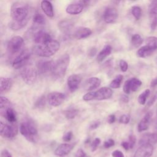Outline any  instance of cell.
Here are the masks:
<instances>
[{
	"mask_svg": "<svg viewBox=\"0 0 157 157\" xmlns=\"http://www.w3.org/2000/svg\"><path fill=\"white\" fill-rule=\"evenodd\" d=\"M59 43L57 40L52 39L45 43L36 44L33 50L39 56L49 57L55 54L59 49Z\"/></svg>",
	"mask_w": 157,
	"mask_h": 157,
	"instance_id": "cell-1",
	"label": "cell"
},
{
	"mask_svg": "<svg viewBox=\"0 0 157 157\" xmlns=\"http://www.w3.org/2000/svg\"><path fill=\"white\" fill-rule=\"evenodd\" d=\"M21 134L29 141L35 142L38 139V132L36 124L31 120H25L20 124Z\"/></svg>",
	"mask_w": 157,
	"mask_h": 157,
	"instance_id": "cell-2",
	"label": "cell"
},
{
	"mask_svg": "<svg viewBox=\"0 0 157 157\" xmlns=\"http://www.w3.org/2000/svg\"><path fill=\"white\" fill-rule=\"evenodd\" d=\"M70 62V56L66 53L61 55L56 61L54 62L53 70L52 72V76L56 78H60L64 76Z\"/></svg>",
	"mask_w": 157,
	"mask_h": 157,
	"instance_id": "cell-3",
	"label": "cell"
},
{
	"mask_svg": "<svg viewBox=\"0 0 157 157\" xmlns=\"http://www.w3.org/2000/svg\"><path fill=\"white\" fill-rule=\"evenodd\" d=\"M28 9L27 6L21 2H15L10 9V15L13 20L17 21H23L27 18Z\"/></svg>",
	"mask_w": 157,
	"mask_h": 157,
	"instance_id": "cell-4",
	"label": "cell"
},
{
	"mask_svg": "<svg viewBox=\"0 0 157 157\" xmlns=\"http://www.w3.org/2000/svg\"><path fill=\"white\" fill-rule=\"evenodd\" d=\"M23 80L28 85H31L35 82L37 76V70L31 66H24L20 72Z\"/></svg>",
	"mask_w": 157,
	"mask_h": 157,
	"instance_id": "cell-5",
	"label": "cell"
},
{
	"mask_svg": "<svg viewBox=\"0 0 157 157\" xmlns=\"http://www.w3.org/2000/svg\"><path fill=\"white\" fill-rule=\"evenodd\" d=\"M31 57V52L28 50H23L13 61L12 66L18 69L25 66Z\"/></svg>",
	"mask_w": 157,
	"mask_h": 157,
	"instance_id": "cell-6",
	"label": "cell"
},
{
	"mask_svg": "<svg viewBox=\"0 0 157 157\" xmlns=\"http://www.w3.org/2000/svg\"><path fill=\"white\" fill-rule=\"evenodd\" d=\"M0 134L4 138L11 139L15 137L18 134V128L14 124H7L1 121Z\"/></svg>",
	"mask_w": 157,
	"mask_h": 157,
	"instance_id": "cell-7",
	"label": "cell"
},
{
	"mask_svg": "<svg viewBox=\"0 0 157 157\" xmlns=\"http://www.w3.org/2000/svg\"><path fill=\"white\" fill-rule=\"evenodd\" d=\"M23 39L19 36L13 37L8 42L7 50L11 54H15L20 51L23 44Z\"/></svg>",
	"mask_w": 157,
	"mask_h": 157,
	"instance_id": "cell-8",
	"label": "cell"
},
{
	"mask_svg": "<svg viewBox=\"0 0 157 157\" xmlns=\"http://www.w3.org/2000/svg\"><path fill=\"white\" fill-rule=\"evenodd\" d=\"M142 85L140 80L137 78H131L127 80L123 85V91L126 94H129L131 92L136 91Z\"/></svg>",
	"mask_w": 157,
	"mask_h": 157,
	"instance_id": "cell-9",
	"label": "cell"
},
{
	"mask_svg": "<svg viewBox=\"0 0 157 157\" xmlns=\"http://www.w3.org/2000/svg\"><path fill=\"white\" fill-rule=\"evenodd\" d=\"M47 101L48 104L53 107L60 105L65 100L66 96L64 94L60 92H52L47 96Z\"/></svg>",
	"mask_w": 157,
	"mask_h": 157,
	"instance_id": "cell-10",
	"label": "cell"
},
{
	"mask_svg": "<svg viewBox=\"0 0 157 157\" xmlns=\"http://www.w3.org/2000/svg\"><path fill=\"white\" fill-rule=\"evenodd\" d=\"M153 146L151 144H144L136 150L133 157H151L153 153Z\"/></svg>",
	"mask_w": 157,
	"mask_h": 157,
	"instance_id": "cell-11",
	"label": "cell"
},
{
	"mask_svg": "<svg viewBox=\"0 0 157 157\" xmlns=\"http://www.w3.org/2000/svg\"><path fill=\"white\" fill-rule=\"evenodd\" d=\"M54 62L52 60H40L37 63V71L40 74H46L49 72L52 74Z\"/></svg>",
	"mask_w": 157,
	"mask_h": 157,
	"instance_id": "cell-12",
	"label": "cell"
},
{
	"mask_svg": "<svg viewBox=\"0 0 157 157\" xmlns=\"http://www.w3.org/2000/svg\"><path fill=\"white\" fill-rule=\"evenodd\" d=\"M113 94V91L109 87H102L96 91H94V99L101 101L104 99H109Z\"/></svg>",
	"mask_w": 157,
	"mask_h": 157,
	"instance_id": "cell-13",
	"label": "cell"
},
{
	"mask_svg": "<svg viewBox=\"0 0 157 157\" xmlns=\"http://www.w3.org/2000/svg\"><path fill=\"white\" fill-rule=\"evenodd\" d=\"M118 12L113 7H107L103 15L104 20L106 23H113L118 18Z\"/></svg>",
	"mask_w": 157,
	"mask_h": 157,
	"instance_id": "cell-14",
	"label": "cell"
},
{
	"mask_svg": "<svg viewBox=\"0 0 157 157\" xmlns=\"http://www.w3.org/2000/svg\"><path fill=\"white\" fill-rule=\"evenodd\" d=\"M82 81V77L78 74H72L67 80V84L71 92L75 91L80 85Z\"/></svg>",
	"mask_w": 157,
	"mask_h": 157,
	"instance_id": "cell-15",
	"label": "cell"
},
{
	"mask_svg": "<svg viewBox=\"0 0 157 157\" xmlns=\"http://www.w3.org/2000/svg\"><path fill=\"white\" fill-rule=\"evenodd\" d=\"M75 144H61L55 150V154L57 156H63L68 155L74 147Z\"/></svg>",
	"mask_w": 157,
	"mask_h": 157,
	"instance_id": "cell-16",
	"label": "cell"
},
{
	"mask_svg": "<svg viewBox=\"0 0 157 157\" xmlns=\"http://www.w3.org/2000/svg\"><path fill=\"white\" fill-rule=\"evenodd\" d=\"M52 39L50 35L44 31H38L34 35V42L36 44L45 43Z\"/></svg>",
	"mask_w": 157,
	"mask_h": 157,
	"instance_id": "cell-17",
	"label": "cell"
},
{
	"mask_svg": "<svg viewBox=\"0 0 157 157\" xmlns=\"http://www.w3.org/2000/svg\"><path fill=\"white\" fill-rule=\"evenodd\" d=\"M153 113L151 111L148 112L139 121L137 125V130L139 132H142L148 129L150 120L151 119Z\"/></svg>",
	"mask_w": 157,
	"mask_h": 157,
	"instance_id": "cell-18",
	"label": "cell"
},
{
	"mask_svg": "<svg viewBox=\"0 0 157 157\" xmlns=\"http://www.w3.org/2000/svg\"><path fill=\"white\" fill-rule=\"evenodd\" d=\"M58 27L61 33L69 34L73 29L74 23L71 20H62L58 23Z\"/></svg>",
	"mask_w": 157,
	"mask_h": 157,
	"instance_id": "cell-19",
	"label": "cell"
},
{
	"mask_svg": "<svg viewBox=\"0 0 157 157\" xmlns=\"http://www.w3.org/2000/svg\"><path fill=\"white\" fill-rule=\"evenodd\" d=\"M92 33L90 28L86 27H78L74 32V36L77 39H83L89 37Z\"/></svg>",
	"mask_w": 157,
	"mask_h": 157,
	"instance_id": "cell-20",
	"label": "cell"
},
{
	"mask_svg": "<svg viewBox=\"0 0 157 157\" xmlns=\"http://www.w3.org/2000/svg\"><path fill=\"white\" fill-rule=\"evenodd\" d=\"M1 114L10 123H13L17 121L16 113L12 107L1 110Z\"/></svg>",
	"mask_w": 157,
	"mask_h": 157,
	"instance_id": "cell-21",
	"label": "cell"
},
{
	"mask_svg": "<svg viewBox=\"0 0 157 157\" xmlns=\"http://www.w3.org/2000/svg\"><path fill=\"white\" fill-rule=\"evenodd\" d=\"M157 142V133H146L139 140V145L144 144H155Z\"/></svg>",
	"mask_w": 157,
	"mask_h": 157,
	"instance_id": "cell-22",
	"label": "cell"
},
{
	"mask_svg": "<svg viewBox=\"0 0 157 157\" xmlns=\"http://www.w3.org/2000/svg\"><path fill=\"white\" fill-rule=\"evenodd\" d=\"M40 7L42 10L47 16L50 18H52L54 16L53 8L50 1L43 0L41 2Z\"/></svg>",
	"mask_w": 157,
	"mask_h": 157,
	"instance_id": "cell-23",
	"label": "cell"
},
{
	"mask_svg": "<svg viewBox=\"0 0 157 157\" xmlns=\"http://www.w3.org/2000/svg\"><path fill=\"white\" fill-rule=\"evenodd\" d=\"M101 80L100 78L93 77L90 78L86 83V90L88 91H92L99 87L101 85Z\"/></svg>",
	"mask_w": 157,
	"mask_h": 157,
	"instance_id": "cell-24",
	"label": "cell"
},
{
	"mask_svg": "<svg viewBox=\"0 0 157 157\" xmlns=\"http://www.w3.org/2000/svg\"><path fill=\"white\" fill-rule=\"evenodd\" d=\"M83 7L82 4H73L67 6L66 12L67 13L70 15H77L80 13L83 10Z\"/></svg>",
	"mask_w": 157,
	"mask_h": 157,
	"instance_id": "cell-25",
	"label": "cell"
},
{
	"mask_svg": "<svg viewBox=\"0 0 157 157\" xmlns=\"http://www.w3.org/2000/svg\"><path fill=\"white\" fill-rule=\"evenodd\" d=\"M112 47L110 45H105L103 47V48L101 50V52L98 53L96 59L98 62H102L104 59H105L112 52Z\"/></svg>",
	"mask_w": 157,
	"mask_h": 157,
	"instance_id": "cell-26",
	"label": "cell"
},
{
	"mask_svg": "<svg viewBox=\"0 0 157 157\" xmlns=\"http://www.w3.org/2000/svg\"><path fill=\"white\" fill-rule=\"evenodd\" d=\"M0 90L1 92H4L9 91L12 86V80L10 78H6L1 77L0 79Z\"/></svg>",
	"mask_w": 157,
	"mask_h": 157,
	"instance_id": "cell-27",
	"label": "cell"
},
{
	"mask_svg": "<svg viewBox=\"0 0 157 157\" xmlns=\"http://www.w3.org/2000/svg\"><path fill=\"white\" fill-rule=\"evenodd\" d=\"M155 50L147 45L140 47L137 51V56L139 58H146L150 56Z\"/></svg>",
	"mask_w": 157,
	"mask_h": 157,
	"instance_id": "cell-28",
	"label": "cell"
},
{
	"mask_svg": "<svg viewBox=\"0 0 157 157\" xmlns=\"http://www.w3.org/2000/svg\"><path fill=\"white\" fill-rule=\"evenodd\" d=\"M28 22V18H26V19H25L23 21H17L13 20L10 23V28L12 30L17 31V30L21 29L23 28H24Z\"/></svg>",
	"mask_w": 157,
	"mask_h": 157,
	"instance_id": "cell-29",
	"label": "cell"
},
{
	"mask_svg": "<svg viewBox=\"0 0 157 157\" xmlns=\"http://www.w3.org/2000/svg\"><path fill=\"white\" fill-rule=\"evenodd\" d=\"M150 94V91L149 89L145 90L142 93H141L137 98L138 102L141 105H144L147 101V98Z\"/></svg>",
	"mask_w": 157,
	"mask_h": 157,
	"instance_id": "cell-30",
	"label": "cell"
},
{
	"mask_svg": "<svg viewBox=\"0 0 157 157\" xmlns=\"http://www.w3.org/2000/svg\"><path fill=\"white\" fill-rule=\"evenodd\" d=\"M123 77L122 75L119 74L116 76V77L110 82V87L113 89H117L120 88L121 82L123 81Z\"/></svg>",
	"mask_w": 157,
	"mask_h": 157,
	"instance_id": "cell-31",
	"label": "cell"
},
{
	"mask_svg": "<svg viewBox=\"0 0 157 157\" xmlns=\"http://www.w3.org/2000/svg\"><path fill=\"white\" fill-rule=\"evenodd\" d=\"M143 42V39L138 34H135L131 37V44L135 48L139 47Z\"/></svg>",
	"mask_w": 157,
	"mask_h": 157,
	"instance_id": "cell-32",
	"label": "cell"
},
{
	"mask_svg": "<svg viewBox=\"0 0 157 157\" xmlns=\"http://www.w3.org/2000/svg\"><path fill=\"white\" fill-rule=\"evenodd\" d=\"M33 23L37 25H44L45 24L46 20L44 16L40 13H36L34 15L33 18Z\"/></svg>",
	"mask_w": 157,
	"mask_h": 157,
	"instance_id": "cell-33",
	"label": "cell"
},
{
	"mask_svg": "<svg viewBox=\"0 0 157 157\" xmlns=\"http://www.w3.org/2000/svg\"><path fill=\"white\" fill-rule=\"evenodd\" d=\"M78 110L74 107H71L64 112V115L66 118L71 120L74 118L78 114Z\"/></svg>",
	"mask_w": 157,
	"mask_h": 157,
	"instance_id": "cell-34",
	"label": "cell"
},
{
	"mask_svg": "<svg viewBox=\"0 0 157 157\" xmlns=\"http://www.w3.org/2000/svg\"><path fill=\"white\" fill-rule=\"evenodd\" d=\"M47 101V99L45 98V96H41L35 102V103H34L35 108H37L39 109H43L46 104Z\"/></svg>",
	"mask_w": 157,
	"mask_h": 157,
	"instance_id": "cell-35",
	"label": "cell"
},
{
	"mask_svg": "<svg viewBox=\"0 0 157 157\" xmlns=\"http://www.w3.org/2000/svg\"><path fill=\"white\" fill-rule=\"evenodd\" d=\"M146 45L150 47L154 50L157 49V37L150 36L146 39Z\"/></svg>",
	"mask_w": 157,
	"mask_h": 157,
	"instance_id": "cell-36",
	"label": "cell"
},
{
	"mask_svg": "<svg viewBox=\"0 0 157 157\" xmlns=\"http://www.w3.org/2000/svg\"><path fill=\"white\" fill-rule=\"evenodd\" d=\"M12 107V103L9 99L7 98L1 96V101H0V110H4L6 108Z\"/></svg>",
	"mask_w": 157,
	"mask_h": 157,
	"instance_id": "cell-37",
	"label": "cell"
},
{
	"mask_svg": "<svg viewBox=\"0 0 157 157\" xmlns=\"http://www.w3.org/2000/svg\"><path fill=\"white\" fill-rule=\"evenodd\" d=\"M131 13L136 20H138L140 18L142 15L141 8L138 6H134L131 8Z\"/></svg>",
	"mask_w": 157,
	"mask_h": 157,
	"instance_id": "cell-38",
	"label": "cell"
},
{
	"mask_svg": "<svg viewBox=\"0 0 157 157\" xmlns=\"http://www.w3.org/2000/svg\"><path fill=\"white\" fill-rule=\"evenodd\" d=\"M150 15H157V0H153L149 6Z\"/></svg>",
	"mask_w": 157,
	"mask_h": 157,
	"instance_id": "cell-39",
	"label": "cell"
},
{
	"mask_svg": "<svg viewBox=\"0 0 157 157\" xmlns=\"http://www.w3.org/2000/svg\"><path fill=\"white\" fill-rule=\"evenodd\" d=\"M150 28L152 30H155L157 27V15H151Z\"/></svg>",
	"mask_w": 157,
	"mask_h": 157,
	"instance_id": "cell-40",
	"label": "cell"
},
{
	"mask_svg": "<svg viewBox=\"0 0 157 157\" xmlns=\"http://www.w3.org/2000/svg\"><path fill=\"white\" fill-rule=\"evenodd\" d=\"M83 99L85 101L94 100V91H90L86 93L83 96Z\"/></svg>",
	"mask_w": 157,
	"mask_h": 157,
	"instance_id": "cell-41",
	"label": "cell"
},
{
	"mask_svg": "<svg viewBox=\"0 0 157 157\" xmlns=\"http://www.w3.org/2000/svg\"><path fill=\"white\" fill-rule=\"evenodd\" d=\"M100 143H101V139L99 138H98V137L95 138L94 139L93 142H92L91 145V151H95L97 149V148L99 146V145L100 144Z\"/></svg>",
	"mask_w": 157,
	"mask_h": 157,
	"instance_id": "cell-42",
	"label": "cell"
},
{
	"mask_svg": "<svg viewBox=\"0 0 157 157\" xmlns=\"http://www.w3.org/2000/svg\"><path fill=\"white\" fill-rule=\"evenodd\" d=\"M130 121V117L128 115H123L119 118V122L122 124H128Z\"/></svg>",
	"mask_w": 157,
	"mask_h": 157,
	"instance_id": "cell-43",
	"label": "cell"
},
{
	"mask_svg": "<svg viewBox=\"0 0 157 157\" xmlns=\"http://www.w3.org/2000/svg\"><path fill=\"white\" fill-rule=\"evenodd\" d=\"M119 65H120V69L122 72H126V71L128 70V64L127 63V62L124 60H120V63H119Z\"/></svg>",
	"mask_w": 157,
	"mask_h": 157,
	"instance_id": "cell-44",
	"label": "cell"
},
{
	"mask_svg": "<svg viewBox=\"0 0 157 157\" xmlns=\"http://www.w3.org/2000/svg\"><path fill=\"white\" fill-rule=\"evenodd\" d=\"M136 137L134 134H131L129 136V146H130V149L132 148L136 144Z\"/></svg>",
	"mask_w": 157,
	"mask_h": 157,
	"instance_id": "cell-45",
	"label": "cell"
},
{
	"mask_svg": "<svg viewBox=\"0 0 157 157\" xmlns=\"http://www.w3.org/2000/svg\"><path fill=\"white\" fill-rule=\"evenodd\" d=\"M72 136H73L72 132L71 131H68L63 135V140H64L66 142H69L72 139Z\"/></svg>",
	"mask_w": 157,
	"mask_h": 157,
	"instance_id": "cell-46",
	"label": "cell"
},
{
	"mask_svg": "<svg viewBox=\"0 0 157 157\" xmlns=\"http://www.w3.org/2000/svg\"><path fill=\"white\" fill-rule=\"evenodd\" d=\"M115 145V141L112 139H109L105 141L104 143V147L105 148H110L111 147Z\"/></svg>",
	"mask_w": 157,
	"mask_h": 157,
	"instance_id": "cell-47",
	"label": "cell"
},
{
	"mask_svg": "<svg viewBox=\"0 0 157 157\" xmlns=\"http://www.w3.org/2000/svg\"><path fill=\"white\" fill-rule=\"evenodd\" d=\"M157 100V93H156L155 94H154L152 97L149 99L148 102H147V106L148 107H150Z\"/></svg>",
	"mask_w": 157,
	"mask_h": 157,
	"instance_id": "cell-48",
	"label": "cell"
},
{
	"mask_svg": "<svg viewBox=\"0 0 157 157\" xmlns=\"http://www.w3.org/2000/svg\"><path fill=\"white\" fill-rule=\"evenodd\" d=\"M86 153L82 149L80 148L75 153V157H86Z\"/></svg>",
	"mask_w": 157,
	"mask_h": 157,
	"instance_id": "cell-49",
	"label": "cell"
},
{
	"mask_svg": "<svg viewBox=\"0 0 157 157\" xmlns=\"http://www.w3.org/2000/svg\"><path fill=\"white\" fill-rule=\"evenodd\" d=\"M112 155L113 157H124L123 152L118 150H116L113 151L112 153Z\"/></svg>",
	"mask_w": 157,
	"mask_h": 157,
	"instance_id": "cell-50",
	"label": "cell"
},
{
	"mask_svg": "<svg viewBox=\"0 0 157 157\" xmlns=\"http://www.w3.org/2000/svg\"><path fill=\"white\" fill-rule=\"evenodd\" d=\"M101 123L99 121H94L93 123H92L90 126V130H94V129H96V128H98L99 125H100Z\"/></svg>",
	"mask_w": 157,
	"mask_h": 157,
	"instance_id": "cell-51",
	"label": "cell"
},
{
	"mask_svg": "<svg viewBox=\"0 0 157 157\" xmlns=\"http://www.w3.org/2000/svg\"><path fill=\"white\" fill-rule=\"evenodd\" d=\"M1 157H12L11 153L6 149H4L1 151Z\"/></svg>",
	"mask_w": 157,
	"mask_h": 157,
	"instance_id": "cell-52",
	"label": "cell"
},
{
	"mask_svg": "<svg viewBox=\"0 0 157 157\" xmlns=\"http://www.w3.org/2000/svg\"><path fill=\"white\" fill-rule=\"evenodd\" d=\"M115 120H116V117L115 116V115H110L108 117V119H107V121L110 124H112L113 123H114L115 121Z\"/></svg>",
	"mask_w": 157,
	"mask_h": 157,
	"instance_id": "cell-53",
	"label": "cell"
},
{
	"mask_svg": "<svg viewBox=\"0 0 157 157\" xmlns=\"http://www.w3.org/2000/svg\"><path fill=\"white\" fill-rule=\"evenodd\" d=\"M121 146L125 150H128L129 149H130V146H129V144L128 142L124 141V142H121Z\"/></svg>",
	"mask_w": 157,
	"mask_h": 157,
	"instance_id": "cell-54",
	"label": "cell"
},
{
	"mask_svg": "<svg viewBox=\"0 0 157 157\" xmlns=\"http://www.w3.org/2000/svg\"><path fill=\"white\" fill-rule=\"evenodd\" d=\"M96 52H97V50H96V49L94 47L91 48L90 50V51H89V55H90V56H94L95 54L96 53Z\"/></svg>",
	"mask_w": 157,
	"mask_h": 157,
	"instance_id": "cell-55",
	"label": "cell"
},
{
	"mask_svg": "<svg viewBox=\"0 0 157 157\" xmlns=\"http://www.w3.org/2000/svg\"><path fill=\"white\" fill-rule=\"evenodd\" d=\"M120 100L123 102H128L129 101V98L126 95H121L120 98Z\"/></svg>",
	"mask_w": 157,
	"mask_h": 157,
	"instance_id": "cell-56",
	"label": "cell"
},
{
	"mask_svg": "<svg viewBox=\"0 0 157 157\" xmlns=\"http://www.w3.org/2000/svg\"><path fill=\"white\" fill-rule=\"evenodd\" d=\"M156 85H157V77L153 79L151 82V83H150L151 87H154V86H156Z\"/></svg>",
	"mask_w": 157,
	"mask_h": 157,
	"instance_id": "cell-57",
	"label": "cell"
},
{
	"mask_svg": "<svg viewBox=\"0 0 157 157\" xmlns=\"http://www.w3.org/2000/svg\"><path fill=\"white\" fill-rule=\"evenodd\" d=\"M81 1H82V4L87 5L89 3V2L90 1V0H81Z\"/></svg>",
	"mask_w": 157,
	"mask_h": 157,
	"instance_id": "cell-58",
	"label": "cell"
},
{
	"mask_svg": "<svg viewBox=\"0 0 157 157\" xmlns=\"http://www.w3.org/2000/svg\"><path fill=\"white\" fill-rule=\"evenodd\" d=\"M155 62H156V64H157V57H156V60H155Z\"/></svg>",
	"mask_w": 157,
	"mask_h": 157,
	"instance_id": "cell-59",
	"label": "cell"
},
{
	"mask_svg": "<svg viewBox=\"0 0 157 157\" xmlns=\"http://www.w3.org/2000/svg\"><path fill=\"white\" fill-rule=\"evenodd\" d=\"M116 1H120V0H116Z\"/></svg>",
	"mask_w": 157,
	"mask_h": 157,
	"instance_id": "cell-60",
	"label": "cell"
},
{
	"mask_svg": "<svg viewBox=\"0 0 157 157\" xmlns=\"http://www.w3.org/2000/svg\"><path fill=\"white\" fill-rule=\"evenodd\" d=\"M48 1H50V0H48Z\"/></svg>",
	"mask_w": 157,
	"mask_h": 157,
	"instance_id": "cell-61",
	"label": "cell"
}]
</instances>
